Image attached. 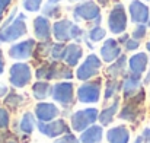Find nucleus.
<instances>
[{
  "label": "nucleus",
  "mask_w": 150,
  "mask_h": 143,
  "mask_svg": "<svg viewBox=\"0 0 150 143\" xmlns=\"http://www.w3.org/2000/svg\"><path fill=\"white\" fill-rule=\"evenodd\" d=\"M35 76L40 80H52V79H71L73 78V70L70 66L63 64L60 61H51V63H44L35 70Z\"/></svg>",
  "instance_id": "1"
},
{
  "label": "nucleus",
  "mask_w": 150,
  "mask_h": 143,
  "mask_svg": "<svg viewBox=\"0 0 150 143\" xmlns=\"http://www.w3.org/2000/svg\"><path fill=\"white\" fill-rule=\"evenodd\" d=\"M98 118H99V111L93 107L79 110L70 115V127L74 132H83L88 127L93 126Z\"/></svg>",
  "instance_id": "2"
},
{
  "label": "nucleus",
  "mask_w": 150,
  "mask_h": 143,
  "mask_svg": "<svg viewBox=\"0 0 150 143\" xmlns=\"http://www.w3.org/2000/svg\"><path fill=\"white\" fill-rule=\"evenodd\" d=\"M26 16L18 13L15 21L4 28H0V43H13L26 34Z\"/></svg>",
  "instance_id": "3"
},
{
  "label": "nucleus",
  "mask_w": 150,
  "mask_h": 143,
  "mask_svg": "<svg viewBox=\"0 0 150 143\" xmlns=\"http://www.w3.org/2000/svg\"><path fill=\"white\" fill-rule=\"evenodd\" d=\"M127 23H128V19H127L125 7L122 6V3H115L114 7L109 12V16H108V28H109V31L112 34L121 35V34L125 32Z\"/></svg>",
  "instance_id": "4"
},
{
  "label": "nucleus",
  "mask_w": 150,
  "mask_h": 143,
  "mask_svg": "<svg viewBox=\"0 0 150 143\" xmlns=\"http://www.w3.org/2000/svg\"><path fill=\"white\" fill-rule=\"evenodd\" d=\"M143 102H144V91L142 89L137 95L127 99V104L122 107L118 117L121 120H125V121H130V123H137V120L142 114V104Z\"/></svg>",
  "instance_id": "5"
},
{
  "label": "nucleus",
  "mask_w": 150,
  "mask_h": 143,
  "mask_svg": "<svg viewBox=\"0 0 150 143\" xmlns=\"http://www.w3.org/2000/svg\"><path fill=\"white\" fill-rule=\"evenodd\" d=\"M100 91H102V82L100 79L88 80L77 89V99L82 104H96L100 99Z\"/></svg>",
  "instance_id": "6"
},
{
  "label": "nucleus",
  "mask_w": 150,
  "mask_h": 143,
  "mask_svg": "<svg viewBox=\"0 0 150 143\" xmlns=\"http://www.w3.org/2000/svg\"><path fill=\"white\" fill-rule=\"evenodd\" d=\"M100 69H102V60L95 54H89L83 60V63L77 67L76 78L79 80L88 82V80H91L92 78H95L99 73Z\"/></svg>",
  "instance_id": "7"
},
{
  "label": "nucleus",
  "mask_w": 150,
  "mask_h": 143,
  "mask_svg": "<svg viewBox=\"0 0 150 143\" xmlns=\"http://www.w3.org/2000/svg\"><path fill=\"white\" fill-rule=\"evenodd\" d=\"M32 79V70L26 63H15L9 70V80L15 88H25Z\"/></svg>",
  "instance_id": "8"
},
{
  "label": "nucleus",
  "mask_w": 150,
  "mask_h": 143,
  "mask_svg": "<svg viewBox=\"0 0 150 143\" xmlns=\"http://www.w3.org/2000/svg\"><path fill=\"white\" fill-rule=\"evenodd\" d=\"M37 129L40 130L41 134L51 137V139H55V137H60V136H64V134L70 133V126L63 118L52 120V121H48V123L37 121Z\"/></svg>",
  "instance_id": "9"
},
{
  "label": "nucleus",
  "mask_w": 150,
  "mask_h": 143,
  "mask_svg": "<svg viewBox=\"0 0 150 143\" xmlns=\"http://www.w3.org/2000/svg\"><path fill=\"white\" fill-rule=\"evenodd\" d=\"M52 99L61 107L69 108L74 101V86L71 82H58L52 86Z\"/></svg>",
  "instance_id": "10"
},
{
  "label": "nucleus",
  "mask_w": 150,
  "mask_h": 143,
  "mask_svg": "<svg viewBox=\"0 0 150 143\" xmlns=\"http://www.w3.org/2000/svg\"><path fill=\"white\" fill-rule=\"evenodd\" d=\"M73 16L76 21H95L96 18L100 16V9L99 6L93 1V0H86L79 3L74 10H73Z\"/></svg>",
  "instance_id": "11"
},
{
  "label": "nucleus",
  "mask_w": 150,
  "mask_h": 143,
  "mask_svg": "<svg viewBox=\"0 0 150 143\" xmlns=\"http://www.w3.org/2000/svg\"><path fill=\"white\" fill-rule=\"evenodd\" d=\"M143 82H142V75H134V73H125L121 82V91L125 99H130L134 95H137L143 89Z\"/></svg>",
  "instance_id": "12"
},
{
  "label": "nucleus",
  "mask_w": 150,
  "mask_h": 143,
  "mask_svg": "<svg viewBox=\"0 0 150 143\" xmlns=\"http://www.w3.org/2000/svg\"><path fill=\"white\" fill-rule=\"evenodd\" d=\"M35 47H37L35 40L29 38V40H25V41L13 44L12 47L9 48V55L12 58H15V60H28V58H31L34 55Z\"/></svg>",
  "instance_id": "13"
},
{
  "label": "nucleus",
  "mask_w": 150,
  "mask_h": 143,
  "mask_svg": "<svg viewBox=\"0 0 150 143\" xmlns=\"http://www.w3.org/2000/svg\"><path fill=\"white\" fill-rule=\"evenodd\" d=\"M130 19L134 23H144L149 25L150 22V9L147 4H144L142 0H133L128 6Z\"/></svg>",
  "instance_id": "14"
},
{
  "label": "nucleus",
  "mask_w": 150,
  "mask_h": 143,
  "mask_svg": "<svg viewBox=\"0 0 150 143\" xmlns=\"http://www.w3.org/2000/svg\"><path fill=\"white\" fill-rule=\"evenodd\" d=\"M60 115V110L52 102H40L35 105V117L38 121L48 123Z\"/></svg>",
  "instance_id": "15"
},
{
  "label": "nucleus",
  "mask_w": 150,
  "mask_h": 143,
  "mask_svg": "<svg viewBox=\"0 0 150 143\" xmlns=\"http://www.w3.org/2000/svg\"><path fill=\"white\" fill-rule=\"evenodd\" d=\"M73 22L69 19H61L57 21L52 25V35L58 43H67L71 40V28H73Z\"/></svg>",
  "instance_id": "16"
},
{
  "label": "nucleus",
  "mask_w": 150,
  "mask_h": 143,
  "mask_svg": "<svg viewBox=\"0 0 150 143\" xmlns=\"http://www.w3.org/2000/svg\"><path fill=\"white\" fill-rule=\"evenodd\" d=\"M121 55V46L117 40L108 38L100 47V57L105 63H112Z\"/></svg>",
  "instance_id": "17"
},
{
  "label": "nucleus",
  "mask_w": 150,
  "mask_h": 143,
  "mask_svg": "<svg viewBox=\"0 0 150 143\" xmlns=\"http://www.w3.org/2000/svg\"><path fill=\"white\" fill-rule=\"evenodd\" d=\"M149 66L147 53H136L128 58V72L134 75H143Z\"/></svg>",
  "instance_id": "18"
},
{
  "label": "nucleus",
  "mask_w": 150,
  "mask_h": 143,
  "mask_svg": "<svg viewBox=\"0 0 150 143\" xmlns=\"http://www.w3.org/2000/svg\"><path fill=\"white\" fill-rule=\"evenodd\" d=\"M51 23L48 21V18H45L44 15L42 16H37L34 19V32H35V37L37 40L40 41H48L51 37Z\"/></svg>",
  "instance_id": "19"
},
{
  "label": "nucleus",
  "mask_w": 150,
  "mask_h": 143,
  "mask_svg": "<svg viewBox=\"0 0 150 143\" xmlns=\"http://www.w3.org/2000/svg\"><path fill=\"white\" fill-rule=\"evenodd\" d=\"M128 67V58L125 54H121L115 61H112L108 67H106V75L109 76V79H120L124 78L125 72Z\"/></svg>",
  "instance_id": "20"
},
{
  "label": "nucleus",
  "mask_w": 150,
  "mask_h": 143,
  "mask_svg": "<svg viewBox=\"0 0 150 143\" xmlns=\"http://www.w3.org/2000/svg\"><path fill=\"white\" fill-rule=\"evenodd\" d=\"M108 143H130V130L125 126H115L106 132Z\"/></svg>",
  "instance_id": "21"
},
{
  "label": "nucleus",
  "mask_w": 150,
  "mask_h": 143,
  "mask_svg": "<svg viewBox=\"0 0 150 143\" xmlns=\"http://www.w3.org/2000/svg\"><path fill=\"white\" fill-rule=\"evenodd\" d=\"M83 55V48L77 43H71L66 48V55H64V63L70 67H74L79 64L80 58Z\"/></svg>",
  "instance_id": "22"
},
{
  "label": "nucleus",
  "mask_w": 150,
  "mask_h": 143,
  "mask_svg": "<svg viewBox=\"0 0 150 143\" xmlns=\"http://www.w3.org/2000/svg\"><path fill=\"white\" fill-rule=\"evenodd\" d=\"M103 137V129L102 126H91L88 127L86 130L82 132L80 137H79V142L80 143H100Z\"/></svg>",
  "instance_id": "23"
},
{
  "label": "nucleus",
  "mask_w": 150,
  "mask_h": 143,
  "mask_svg": "<svg viewBox=\"0 0 150 143\" xmlns=\"http://www.w3.org/2000/svg\"><path fill=\"white\" fill-rule=\"evenodd\" d=\"M118 107H120V98L115 96L114 102H112L111 105L105 107L99 112V118H98V120L100 121V126H102V127H103V126H109V124L114 121V118H115V115H117V112H118Z\"/></svg>",
  "instance_id": "24"
},
{
  "label": "nucleus",
  "mask_w": 150,
  "mask_h": 143,
  "mask_svg": "<svg viewBox=\"0 0 150 143\" xmlns=\"http://www.w3.org/2000/svg\"><path fill=\"white\" fill-rule=\"evenodd\" d=\"M52 94V86L47 80H38L32 85V95L38 101H44Z\"/></svg>",
  "instance_id": "25"
},
{
  "label": "nucleus",
  "mask_w": 150,
  "mask_h": 143,
  "mask_svg": "<svg viewBox=\"0 0 150 143\" xmlns=\"http://www.w3.org/2000/svg\"><path fill=\"white\" fill-rule=\"evenodd\" d=\"M37 127V121H35V114L32 112H25L19 121V130L21 133H23L25 136H29L34 133Z\"/></svg>",
  "instance_id": "26"
},
{
  "label": "nucleus",
  "mask_w": 150,
  "mask_h": 143,
  "mask_svg": "<svg viewBox=\"0 0 150 143\" xmlns=\"http://www.w3.org/2000/svg\"><path fill=\"white\" fill-rule=\"evenodd\" d=\"M121 89V82L118 79H108L106 80V85H105V101H109L112 98H115L117 92Z\"/></svg>",
  "instance_id": "27"
},
{
  "label": "nucleus",
  "mask_w": 150,
  "mask_h": 143,
  "mask_svg": "<svg viewBox=\"0 0 150 143\" xmlns=\"http://www.w3.org/2000/svg\"><path fill=\"white\" fill-rule=\"evenodd\" d=\"M23 102H25V96L18 94V92H9L7 95L4 96V104H6L7 107L13 108V110L19 108Z\"/></svg>",
  "instance_id": "28"
},
{
  "label": "nucleus",
  "mask_w": 150,
  "mask_h": 143,
  "mask_svg": "<svg viewBox=\"0 0 150 143\" xmlns=\"http://www.w3.org/2000/svg\"><path fill=\"white\" fill-rule=\"evenodd\" d=\"M66 48L67 46L64 43H54L51 47L50 57L54 61H64V55H66Z\"/></svg>",
  "instance_id": "29"
},
{
  "label": "nucleus",
  "mask_w": 150,
  "mask_h": 143,
  "mask_svg": "<svg viewBox=\"0 0 150 143\" xmlns=\"http://www.w3.org/2000/svg\"><path fill=\"white\" fill-rule=\"evenodd\" d=\"M54 43H51L50 40L48 41H41L40 44H37L35 47V55L40 57V58H45L51 54V47H52Z\"/></svg>",
  "instance_id": "30"
},
{
  "label": "nucleus",
  "mask_w": 150,
  "mask_h": 143,
  "mask_svg": "<svg viewBox=\"0 0 150 143\" xmlns=\"http://www.w3.org/2000/svg\"><path fill=\"white\" fill-rule=\"evenodd\" d=\"M105 35H106V31H105L100 25L92 26L91 31L88 32V37H89V40H91L92 43H99V41H102V40L105 38Z\"/></svg>",
  "instance_id": "31"
},
{
  "label": "nucleus",
  "mask_w": 150,
  "mask_h": 143,
  "mask_svg": "<svg viewBox=\"0 0 150 143\" xmlns=\"http://www.w3.org/2000/svg\"><path fill=\"white\" fill-rule=\"evenodd\" d=\"M42 13H44V16L45 18H57L58 15H60V7L57 6V4H54V3H47L44 7H42Z\"/></svg>",
  "instance_id": "32"
},
{
  "label": "nucleus",
  "mask_w": 150,
  "mask_h": 143,
  "mask_svg": "<svg viewBox=\"0 0 150 143\" xmlns=\"http://www.w3.org/2000/svg\"><path fill=\"white\" fill-rule=\"evenodd\" d=\"M146 35H147V25H144V23H139V25L133 29L131 38H134V40H137V41H142Z\"/></svg>",
  "instance_id": "33"
},
{
  "label": "nucleus",
  "mask_w": 150,
  "mask_h": 143,
  "mask_svg": "<svg viewBox=\"0 0 150 143\" xmlns=\"http://www.w3.org/2000/svg\"><path fill=\"white\" fill-rule=\"evenodd\" d=\"M22 4H23V9L28 12H38L41 9L42 0H23Z\"/></svg>",
  "instance_id": "34"
},
{
  "label": "nucleus",
  "mask_w": 150,
  "mask_h": 143,
  "mask_svg": "<svg viewBox=\"0 0 150 143\" xmlns=\"http://www.w3.org/2000/svg\"><path fill=\"white\" fill-rule=\"evenodd\" d=\"M10 124V115L6 108L0 107V130H6Z\"/></svg>",
  "instance_id": "35"
},
{
  "label": "nucleus",
  "mask_w": 150,
  "mask_h": 143,
  "mask_svg": "<svg viewBox=\"0 0 150 143\" xmlns=\"http://www.w3.org/2000/svg\"><path fill=\"white\" fill-rule=\"evenodd\" d=\"M54 143H80L79 142V139L74 136V134H71V133H67V134H64V136H61L60 139H57Z\"/></svg>",
  "instance_id": "36"
},
{
  "label": "nucleus",
  "mask_w": 150,
  "mask_h": 143,
  "mask_svg": "<svg viewBox=\"0 0 150 143\" xmlns=\"http://www.w3.org/2000/svg\"><path fill=\"white\" fill-rule=\"evenodd\" d=\"M139 47H140V41H137V40H134V38H130V40L124 44V48H125L127 51H136Z\"/></svg>",
  "instance_id": "37"
},
{
  "label": "nucleus",
  "mask_w": 150,
  "mask_h": 143,
  "mask_svg": "<svg viewBox=\"0 0 150 143\" xmlns=\"http://www.w3.org/2000/svg\"><path fill=\"white\" fill-rule=\"evenodd\" d=\"M140 136L143 137V140H144V143H150V127H144Z\"/></svg>",
  "instance_id": "38"
},
{
  "label": "nucleus",
  "mask_w": 150,
  "mask_h": 143,
  "mask_svg": "<svg viewBox=\"0 0 150 143\" xmlns=\"http://www.w3.org/2000/svg\"><path fill=\"white\" fill-rule=\"evenodd\" d=\"M128 40H130V35H128V34H121V37H118V40H117V41H118V43H120V46H121V44H125Z\"/></svg>",
  "instance_id": "39"
},
{
  "label": "nucleus",
  "mask_w": 150,
  "mask_h": 143,
  "mask_svg": "<svg viewBox=\"0 0 150 143\" xmlns=\"http://www.w3.org/2000/svg\"><path fill=\"white\" fill-rule=\"evenodd\" d=\"M12 3V0H0V10H4L6 7H9Z\"/></svg>",
  "instance_id": "40"
},
{
  "label": "nucleus",
  "mask_w": 150,
  "mask_h": 143,
  "mask_svg": "<svg viewBox=\"0 0 150 143\" xmlns=\"http://www.w3.org/2000/svg\"><path fill=\"white\" fill-rule=\"evenodd\" d=\"M9 89H7V86L6 85H0V98H3V96H6L9 92H7Z\"/></svg>",
  "instance_id": "41"
},
{
  "label": "nucleus",
  "mask_w": 150,
  "mask_h": 143,
  "mask_svg": "<svg viewBox=\"0 0 150 143\" xmlns=\"http://www.w3.org/2000/svg\"><path fill=\"white\" fill-rule=\"evenodd\" d=\"M4 70V58H3V51L0 50V75L3 73Z\"/></svg>",
  "instance_id": "42"
},
{
  "label": "nucleus",
  "mask_w": 150,
  "mask_h": 143,
  "mask_svg": "<svg viewBox=\"0 0 150 143\" xmlns=\"http://www.w3.org/2000/svg\"><path fill=\"white\" fill-rule=\"evenodd\" d=\"M143 83H144V85H149V83H150V70H149V72H147V75H146V78L143 79Z\"/></svg>",
  "instance_id": "43"
},
{
  "label": "nucleus",
  "mask_w": 150,
  "mask_h": 143,
  "mask_svg": "<svg viewBox=\"0 0 150 143\" xmlns=\"http://www.w3.org/2000/svg\"><path fill=\"white\" fill-rule=\"evenodd\" d=\"M96 1H98V3H99L100 6H106V4H108V3H109V0H96Z\"/></svg>",
  "instance_id": "44"
},
{
  "label": "nucleus",
  "mask_w": 150,
  "mask_h": 143,
  "mask_svg": "<svg viewBox=\"0 0 150 143\" xmlns=\"http://www.w3.org/2000/svg\"><path fill=\"white\" fill-rule=\"evenodd\" d=\"M134 143H144V140H143V137H142V136H137V137H136V140H134Z\"/></svg>",
  "instance_id": "45"
},
{
  "label": "nucleus",
  "mask_w": 150,
  "mask_h": 143,
  "mask_svg": "<svg viewBox=\"0 0 150 143\" xmlns=\"http://www.w3.org/2000/svg\"><path fill=\"white\" fill-rule=\"evenodd\" d=\"M3 15H4V10H0V25H1V21H3Z\"/></svg>",
  "instance_id": "46"
},
{
  "label": "nucleus",
  "mask_w": 150,
  "mask_h": 143,
  "mask_svg": "<svg viewBox=\"0 0 150 143\" xmlns=\"http://www.w3.org/2000/svg\"><path fill=\"white\" fill-rule=\"evenodd\" d=\"M58 1H61V0H48V3H54V4L58 3Z\"/></svg>",
  "instance_id": "47"
},
{
  "label": "nucleus",
  "mask_w": 150,
  "mask_h": 143,
  "mask_svg": "<svg viewBox=\"0 0 150 143\" xmlns=\"http://www.w3.org/2000/svg\"><path fill=\"white\" fill-rule=\"evenodd\" d=\"M146 48H147V51H149V53H150V41H149V43H147V44H146Z\"/></svg>",
  "instance_id": "48"
},
{
  "label": "nucleus",
  "mask_w": 150,
  "mask_h": 143,
  "mask_svg": "<svg viewBox=\"0 0 150 143\" xmlns=\"http://www.w3.org/2000/svg\"><path fill=\"white\" fill-rule=\"evenodd\" d=\"M70 3H73V1H83V0H69Z\"/></svg>",
  "instance_id": "49"
},
{
  "label": "nucleus",
  "mask_w": 150,
  "mask_h": 143,
  "mask_svg": "<svg viewBox=\"0 0 150 143\" xmlns=\"http://www.w3.org/2000/svg\"><path fill=\"white\" fill-rule=\"evenodd\" d=\"M6 143H18V142H13V140H10V142H6Z\"/></svg>",
  "instance_id": "50"
},
{
  "label": "nucleus",
  "mask_w": 150,
  "mask_h": 143,
  "mask_svg": "<svg viewBox=\"0 0 150 143\" xmlns=\"http://www.w3.org/2000/svg\"><path fill=\"white\" fill-rule=\"evenodd\" d=\"M149 26H150V22H149Z\"/></svg>",
  "instance_id": "51"
}]
</instances>
